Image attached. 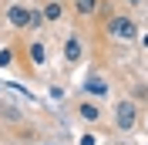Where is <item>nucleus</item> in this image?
<instances>
[{
	"instance_id": "9",
	"label": "nucleus",
	"mask_w": 148,
	"mask_h": 145,
	"mask_svg": "<svg viewBox=\"0 0 148 145\" xmlns=\"http://www.w3.org/2000/svg\"><path fill=\"white\" fill-rule=\"evenodd\" d=\"M88 88H91L94 95H101V91H104V81H98V78H91V81H88Z\"/></svg>"
},
{
	"instance_id": "8",
	"label": "nucleus",
	"mask_w": 148,
	"mask_h": 145,
	"mask_svg": "<svg viewBox=\"0 0 148 145\" xmlns=\"http://www.w3.org/2000/svg\"><path fill=\"white\" fill-rule=\"evenodd\" d=\"M81 115L88 118V122H94V118H98V108H94V105H81Z\"/></svg>"
},
{
	"instance_id": "10",
	"label": "nucleus",
	"mask_w": 148,
	"mask_h": 145,
	"mask_svg": "<svg viewBox=\"0 0 148 145\" xmlns=\"http://www.w3.org/2000/svg\"><path fill=\"white\" fill-rule=\"evenodd\" d=\"M10 57H14L10 51H0V64H10Z\"/></svg>"
},
{
	"instance_id": "7",
	"label": "nucleus",
	"mask_w": 148,
	"mask_h": 145,
	"mask_svg": "<svg viewBox=\"0 0 148 145\" xmlns=\"http://www.w3.org/2000/svg\"><path fill=\"white\" fill-rule=\"evenodd\" d=\"M30 61H34V64H44V47H40V44L30 47Z\"/></svg>"
},
{
	"instance_id": "5",
	"label": "nucleus",
	"mask_w": 148,
	"mask_h": 145,
	"mask_svg": "<svg viewBox=\"0 0 148 145\" xmlns=\"http://www.w3.org/2000/svg\"><path fill=\"white\" fill-rule=\"evenodd\" d=\"M64 57L67 61H77V57H81V44H77V41H67L64 44Z\"/></svg>"
},
{
	"instance_id": "6",
	"label": "nucleus",
	"mask_w": 148,
	"mask_h": 145,
	"mask_svg": "<svg viewBox=\"0 0 148 145\" xmlns=\"http://www.w3.org/2000/svg\"><path fill=\"white\" fill-rule=\"evenodd\" d=\"M44 17L47 20H57V17H61V3H47V7H44Z\"/></svg>"
},
{
	"instance_id": "3",
	"label": "nucleus",
	"mask_w": 148,
	"mask_h": 145,
	"mask_svg": "<svg viewBox=\"0 0 148 145\" xmlns=\"http://www.w3.org/2000/svg\"><path fill=\"white\" fill-rule=\"evenodd\" d=\"M7 17H10V24H17V27H27V20H30V10H27V7H20V3H14Z\"/></svg>"
},
{
	"instance_id": "11",
	"label": "nucleus",
	"mask_w": 148,
	"mask_h": 145,
	"mask_svg": "<svg viewBox=\"0 0 148 145\" xmlns=\"http://www.w3.org/2000/svg\"><path fill=\"white\" fill-rule=\"evenodd\" d=\"M128 3H141V0H128Z\"/></svg>"
},
{
	"instance_id": "1",
	"label": "nucleus",
	"mask_w": 148,
	"mask_h": 145,
	"mask_svg": "<svg viewBox=\"0 0 148 145\" xmlns=\"http://www.w3.org/2000/svg\"><path fill=\"white\" fill-rule=\"evenodd\" d=\"M108 30H111L114 37H135V34H138L135 20H128V17H111V20H108Z\"/></svg>"
},
{
	"instance_id": "2",
	"label": "nucleus",
	"mask_w": 148,
	"mask_h": 145,
	"mask_svg": "<svg viewBox=\"0 0 148 145\" xmlns=\"http://www.w3.org/2000/svg\"><path fill=\"white\" fill-rule=\"evenodd\" d=\"M114 118H118V128H131V125H135V118H138V111H135L131 101H121L118 111H114Z\"/></svg>"
},
{
	"instance_id": "4",
	"label": "nucleus",
	"mask_w": 148,
	"mask_h": 145,
	"mask_svg": "<svg viewBox=\"0 0 148 145\" xmlns=\"http://www.w3.org/2000/svg\"><path fill=\"white\" fill-rule=\"evenodd\" d=\"M74 10L84 14V17H91L94 10H98V0H74Z\"/></svg>"
}]
</instances>
